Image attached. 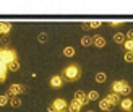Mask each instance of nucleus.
Returning a JSON list of instances; mask_svg holds the SVG:
<instances>
[{
    "label": "nucleus",
    "instance_id": "25",
    "mask_svg": "<svg viewBox=\"0 0 133 112\" xmlns=\"http://www.w3.org/2000/svg\"><path fill=\"white\" fill-rule=\"evenodd\" d=\"M123 58H125V62H128V63H131V62H133V52H125V55H123Z\"/></svg>",
    "mask_w": 133,
    "mask_h": 112
},
{
    "label": "nucleus",
    "instance_id": "22",
    "mask_svg": "<svg viewBox=\"0 0 133 112\" xmlns=\"http://www.w3.org/2000/svg\"><path fill=\"white\" fill-rule=\"evenodd\" d=\"M10 104H11V107H19L21 106V99L16 96V97H11L10 99Z\"/></svg>",
    "mask_w": 133,
    "mask_h": 112
},
{
    "label": "nucleus",
    "instance_id": "19",
    "mask_svg": "<svg viewBox=\"0 0 133 112\" xmlns=\"http://www.w3.org/2000/svg\"><path fill=\"white\" fill-rule=\"evenodd\" d=\"M6 71H8V67L3 62H0V78H6Z\"/></svg>",
    "mask_w": 133,
    "mask_h": 112
},
{
    "label": "nucleus",
    "instance_id": "1",
    "mask_svg": "<svg viewBox=\"0 0 133 112\" xmlns=\"http://www.w3.org/2000/svg\"><path fill=\"white\" fill-rule=\"evenodd\" d=\"M110 89H112V93H115L118 96H128L131 93V88H130V84L125 81V80H117L110 84Z\"/></svg>",
    "mask_w": 133,
    "mask_h": 112
},
{
    "label": "nucleus",
    "instance_id": "34",
    "mask_svg": "<svg viewBox=\"0 0 133 112\" xmlns=\"http://www.w3.org/2000/svg\"><path fill=\"white\" fill-rule=\"evenodd\" d=\"M128 112H133V110H128Z\"/></svg>",
    "mask_w": 133,
    "mask_h": 112
},
{
    "label": "nucleus",
    "instance_id": "14",
    "mask_svg": "<svg viewBox=\"0 0 133 112\" xmlns=\"http://www.w3.org/2000/svg\"><path fill=\"white\" fill-rule=\"evenodd\" d=\"M125 41H127V37H125L123 32H115V34H114V42H115V44L123 45V44H125Z\"/></svg>",
    "mask_w": 133,
    "mask_h": 112
},
{
    "label": "nucleus",
    "instance_id": "12",
    "mask_svg": "<svg viewBox=\"0 0 133 112\" xmlns=\"http://www.w3.org/2000/svg\"><path fill=\"white\" fill-rule=\"evenodd\" d=\"M99 109H101V110H105V112H109V110H112L114 107H112V106H110V102L104 97V99H99Z\"/></svg>",
    "mask_w": 133,
    "mask_h": 112
},
{
    "label": "nucleus",
    "instance_id": "32",
    "mask_svg": "<svg viewBox=\"0 0 133 112\" xmlns=\"http://www.w3.org/2000/svg\"><path fill=\"white\" fill-rule=\"evenodd\" d=\"M88 112H94V110H88Z\"/></svg>",
    "mask_w": 133,
    "mask_h": 112
},
{
    "label": "nucleus",
    "instance_id": "7",
    "mask_svg": "<svg viewBox=\"0 0 133 112\" xmlns=\"http://www.w3.org/2000/svg\"><path fill=\"white\" fill-rule=\"evenodd\" d=\"M63 76L62 75H54L50 78V86L54 88V89H58V88H62L63 86Z\"/></svg>",
    "mask_w": 133,
    "mask_h": 112
},
{
    "label": "nucleus",
    "instance_id": "4",
    "mask_svg": "<svg viewBox=\"0 0 133 112\" xmlns=\"http://www.w3.org/2000/svg\"><path fill=\"white\" fill-rule=\"evenodd\" d=\"M28 91V88L24 86V84H19V83H15V84H10V88H8V91H6V96L10 97H16V96H19V94H23V93H26Z\"/></svg>",
    "mask_w": 133,
    "mask_h": 112
},
{
    "label": "nucleus",
    "instance_id": "29",
    "mask_svg": "<svg viewBox=\"0 0 133 112\" xmlns=\"http://www.w3.org/2000/svg\"><path fill=\"white\" fill-rule=\"evenodd\" d=\"M81 28H83L84 31H89V29H91V26H89V23H81Z\"/></svg>",
    "mask_w": 133,
    "mask_h": 112
},
{
    "label": "nucleus",
    "instance_id": "20",
    "mask_svg": "<svg viewBox=\"0 0 133 112\" xmlns=\"http://www.w3.org/2000/svg\"><path fill=\"white\" fill-rule=\"evenodd\" d=\"M88 99H89V102L91 101H99V93H97V91H89V93H88Z\"/></svg>",
    "mask_w": 133,
    "mask_h": 112
},
{
    "label": "nucleus",
    "instance_id": "13",
    "mask_svg": "<svg viewBox=\"0 0 133 112\" xmlns=\"http://www.w3.org/2000/svg\"><path fill=\"white\" fill-rule=\"evenodd\" d=\"M81 104H79L78 101H75V99H71L70 101V104H68V110L70 112H79V110H81Z\"/></svg>",
    "mask_w": 133,
    "mask_h": 112
},
{
    "label": "nucleus",
    "instance_id": "31",
    "mask_svg": "<svg viewBox=\"0 0 133 112\" xmlns=\"http://www.w3.org/2000/svg\"><path fill=\"white\" fill-rule=\"evenodd\" d=\"M47 112H57V110H54L52 107H49V109H47Z\"/></svg>",
    "mask_w": 133,
    "mask_h": 112
},
{
    "label": "nucleus",
    "instance_id": "27",
    "mask_svg": "<svg viewBox=\"0 0 133 112\" xmlns=\"http://www.w3.org/2000/svg\"><path fill=\"white\" fill-rule=\"evenodd\" d=\"M101 24H102V21H99V19H97V21H89V26H91V29H96V28H99Z\"/></svg>",
    "mask_w": 133,
    "mask_h": 112
},
{
    "label": "nucleus",
    "instance_id": "18",
    "mask_svg": "<svg viewBox=\"0 0 133 112\" xmlns=\"http://www.w3.org/2000/svg\"><path fill=\"white\" fill-rule=\"evenodd\" d=\"M81 45L83 47H89V45H92V37L91 36H83L81 37Z\"/></svg>",
    "mask_w": 133,
    "mask_h": 112
},
{
    "label": "nucleus",
    "instance_id": "2",
    "mask_svg": "<svg viewBox=\"0 0 133 112\" xmlns=\"http://www.w3.org/2000/svg\"><path fill=\"white\" fill-rule=\"evenodd\" d=\"M79 76H81V70H79L76 63H70L63 70V80H66V81H78Z\"/></svg>",
    "mask_w": 133,
    "mask_h": 112
},
{
    "label": "nucleus",
    "instance_id": "17",
    "mask_svg": "<svg viewBox=\"0 0 133 112\" xmlns=\"http://www.w3.org/2000/svg\"><path fill=\"white\" fill-rule=\"evenodd\" d=\"M94 80H96V83H104L105 80H107V75H105L104 71H97L96 76H94Z\"/></svg>",
    "mask_w": 133,
    "mask_h": 112
},
{
    "label": "nucleus",
    "instance_id": "15",
    "mask_svg": "<svg viewBox=\"0 0 133 112\" xmlns=\"http://www.w3.org/2000/svg\"><path fill=\"white\" fill-rule=\"evenodd\" d=\"M76 52H75V47H71V45H66V47H63V55L65 57H73Z\"/></svg>",
    "mask_w": 133,
    "mask_h": 112
},
{
    "label": "nucleus",
    "instance_id": "3",
    "mask_svg": "<svg viewBox=\"0 0 133 112\" xmlns=\"http://www.w3.org/2000/svg\"><path fill=\"white\" fill-rule=\"evenodd\" d=\"M13 60H16V52L13 49H8V47H0V62L8 65Z\"/></svg>",
    "mask_w": 133,
    "mask_h": 112
},
{
    "label": "nucleus",
    "instance_id": "23",
    "mask_svg": "<svg viewBox=\"0 0 133 112\" xmlns=\"http://www.w3.org/2000/svg\"><path fill=\"white\" fill-rule=\"evenodd\" d=\"M10 102V97L6 96V94H2L0 96V107H3V106H6V104Z\"/></svg>",
    "mask_w": 133,
    "mask_h": 112
},
{
    "label": "nucleus",
    "instance_id": "28",
    "mask_svg": "<svg viewBox=\"0 0 133 112\" xmlns=\"http://www.w3.org/2000/svg\"><path fill=\"white\" fill-rule=\"evenodd\" d=\"M125 37L128 39V41H133V29H130V31H127V34H125Z\"/></svg>",
    "mask_w": 133,
    "mask_h": 112
},
{
    "label": "nucleus",
    "instance_id": "8",
    "mask_svg": "<svg viewBox=\"0 0 133 112\" xmlns=\"http://www.w3.org/2000/svg\"><path fill=\"white\" fill-rule=\"evenodd\" d=\"M105 99H107L109 102H110V106L112 107H115V106H118V104H120V96L118 94H115V93H109L107 96H105Z\"/></svg>",
    "mask_w": 133,
    "mask_h": 112
},
{
    "label": "nucleus",
    "instance_id": "10",
    "mask_svg": "<svg viewBox=\"0 0 133 112\" xmlns=\"http://www.w3.org/2000/svg\"><path fill=\"white\" fill-rule=\"evenodd\" d=\"M92 45H96V47H99V49H102L104 45H105V39H104L102 36H99V34H96V36H92Z\"/></svg>",
    "mask_w": 133,
    "mask_h": 112
},
{
    "label": "nucleus",
    "instance_id": "9",
    "mask_svg": "<svg viewBox=\"0 0 133 112\" xmlns=\"http://www.w3.org/2000/svg\"><path fill=\"white\" fill-rule=\"evenodd\" d=\"M125 112H128V110H131V107H133V101L130 99V97H123V99L120 101V104H118Z\"/></svg>",
    "mask_w": 133,
    "mask_h": 112
},
{
    "label": "nucleus",
    "instance_id": "11",
    "mask_svg": "<svg viewBox=\"0 0 133 112\" xmlns=\"http://www.w3.org/2000/svg\"><path fill=\"white\" fill-rule=\"evenodd\" d=\"M11 31V24L6 21H0V34L2 36H8V32Z\"/></svg>",
    "mask_w": 133,
    "mask_h": 112
},
{
    "label": "nucleus",
    "instance_id": "5",
    "mask_svg": "<svg viewBox=\"0 0 133 112\" xmlns=\"http://www.w3.org/2000/svg\"><path fill=\"white\" fill-rule=\"evenodd\" d=\"M54 110L57 112H60V110H66L68 109V102H66L65 99H62V97H57V99L52 101V106H50Z\"/></svg>",
    "mask_w": 133,
    "mask_h": 112
},
{
    "label": "nucleus",
    "instance_id": "21",
    "mask_svg": "<svg viewBox=\"0 0 133 112\" xmlns=\"http://www.w3.org/2000/svg\"><path fill=\"white\" fill-rule=\"evenodd\" d=\"M47 39H49V36H47V32H39V34H37V41L41 42V44H44V42H47Z\"/></svg>",
    "mask_w": 133,
    "mask_h": 112
},
{
    "label": "nucleus",
    "instance_id": "26",
    "mask_svg": "<svg viewBox=\"0 0 133 112\" xmlns=\"http://www.w3.org/2000/svg\"><path fill=\"white\" fill-rule=\"evenodd\" d=\"M8 44H10L8 36H2V37H0V45H8Z\"/></svg>",
    "mask_w": 133,
    "mask_h": 112
},
{
    "label": "nucleus",
    "instance_id": "6",
    "mask_svg": "<svg viewBox=\"0 0 133 112\" xmlns=\"http://www.w3.org/2000/svg\"><path fill=\"white\" fill-rule=\"evenodd\" d=\"M73 99L75 101H78L81 106H86V104L89 102V99H88V94L84 93V91H81V89H78V91H75V96H73Z\"/></svg>",
    "mask_w": 133,
    "mask_h": 112
},
{
    "label": "nucleus",
    "instance_id": "16",
    "mask_svg": "<svg viewBox=\"0 0 133 112\" xmlns=\"http://www.w3.org/2000/svg\"><path fill=\"white\" fill-rule=\"evenodd\" d=\"M6 67H8V71H18V70H19V62H18V58H16V60H13V62H10Z\"/></svg>",
    "mask_w": 133,
    "mask_h": 112
},
{
    "label": "nucleus",
    "instance_id": "33",
    "mask_svg": "<svg viewBox=\"0 0 133 112\" xmlns=\"http://www.w3.org/2000/svg\"><path fill=\"white\" fill-rule=\"evenodd\" d=\"M60 112H66V110H60Z\"/></svg>",
    "mask_w": 133,
    "mask_h": 112
},
{
    "label": "nucleus",
    "instance_id": "24",
    "mask_svg": "<svg viewBox=\"0 0 133 112\" xmlns=\"http://www.w3.org/2000/svg\"><path fill=\"white\" fill-rule=\"evenodd\" d=\"M123 47H125V50L127 52H133V41H125V44H123Z\"/></svg>",
    "mask_w": 133,
    "mask_h": 112
},
{
    "label": "nucleus",
    "instance_id": "30",
    "mask_svg": "<svg viewBox=\"0 0 133 112\" xmlns=\"http://www.w3.org/2000/svg\"><path fill=\"white\" fill-rule=\"evenodd\" d=\"M123 21H109V24L110 26H118V24H122Z\"/></svg>",
    "mask_w": 133,
    "mask_h": 112
}]
</instances>
